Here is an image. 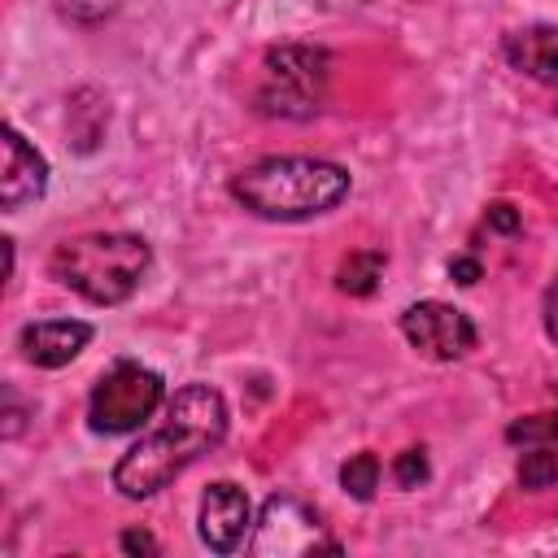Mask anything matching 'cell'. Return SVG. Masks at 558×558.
<instances>
[{
  "mask_svg": "<svg viewBox=\"0 0 558 558\" xmlns=\"http://www.w3.org/2000/svg\"><path fill=\"white\" fill-rule=\"evenodd\" d=\"M227 436V401L209 384H183L166 401V423L140 436L113 466V488L122 497H153L183 466L209 453Z\"/></svg>",
  "mask_w": 558,
  "mask_h": 558,
  "instance_id": "cell-1",
  "label": "cell"
},
{
  "mask_svg": "<svg viewBox=\"0 0 558 558\" xmlns=\"http://www.w3.org/2000/svg\"><path fill=\"white\" fill-rule=\"evenodd\" d=\"M231 196L270 222H301L349 196V170L323 157H262L231 179Z\"/></svg>",
  "mask_w": 558,
  "mask_h": 558,
  "instance_id": "cell-2",
  "label": "cell"
},
{
  "mask_svg": "<svg viewBox=\"0 0 558 558\" xmlns=\"http://www.w3.org/2000/svg\"><path fill=\"white\" fill-rule=\"evenodd\" d=\"M48 266L65 288H74L92 305H122L148 275L153 248L131 231H96L57 244Z\"/></svg>",
  "mask_w": 558,
  "mask_h": 558,
  "instance_id": "cell-3",
  "label": "cell"
},
{
  "mask_svg": "<svg viewBox=\"0 0 558 558\" xmlns=\"http://www.w3.org/2000/svg\"><path fill=\"white\" fill-rule=\"evenodd\" d=\"M331 61L323 48L310 44H279L262 61V87H257V109L279 113V118H310L323 100Z\"/></svg>",
  "mask_w": 558,
  "mask_h": 558,
  "instance_id": "cell-4",
  "label": "cell"
},
{
  "mask_svg": "<svg viewBox=\"0 0 558 558\" xmlns=\"http://www.w3.org/2000/svg\"><path fill=\"white\" fill-rule=\"evenodd\" d=\"M166 401V384L157 371L140 366V362H118L109 375H100V384L87 397V423L92 432L118 436V432H135L148 423V414Z\"/></svg>",
  "mask_w": 558,
  "mask_h": 558,
  "instance_id": "cell-5",
  "label": "cell"
},
{
  "mask_svg": "<svg viewBox=\"0 0 558 558\" xmlns=\"http://www.w3.org/2000/svg\"><path fill=\"white\" fill-rule=\"evenodd\" d=\"M336 554L340 541L327 536V523L318 519L314 506H305L292 493H275L262 506L257 532H253V554L257 558H301V554Z\"/></svg>",
  "mask_w": 558,
  "mask_h": 558,
  "instance_id": "cell-6",
  "label": "cell"
},
{
  "mask_svg": "<svg viewBox=\"0 0 558 558\" xmlns=\"http://www.w3.org/2000/svg\"><path fill=\"white\" fill-rule=\"evenodd\" d=\"M401 331L432 362H458L475 349V323L445 301H414L401 314Z\"/></svg>",
  "mask_w": 558,
  "mask_h": 558,
  "instance_id": "cell-7",
  "label": "cell"
},
{
  "mask_svg": "<svg viewBox=\"0 0 558 558\" xmlns=\"http://www.w3.org/2000/svg\"><path fill=\"white\" fill-rule=\"evenodd\" d=\"M248 527H253V506H248L244 488L231 480L209 484L201 497V541L214 554H231V549H240Z\"/></svg>",
  "mask_w": 558,
  "mask_h": 558,
  "instance_id": "cell-8",
  "label": "cell"
},
{
  "mask_svg": "<svg viewBox=\"0 0 558 558\" xmlns=\"http://www.w3.org/2000/svg\"><path fill=\"white\" fill-rule=\"evenodd\" d=\"M48 187V161L35 144L17 135V126H4V174H0V205L13 214L26 201L44 196Z\"/></svg>",
  "mask_w": 558,
  "mask_h": 558,
  "instance_id": "cell-9",
  "label": "cell"
},
{
  "mask_svg": "<svg viewBox=\"0 0 558 558\" xmlns=\"http://www.w3.org/2000/svg\"><path fill=\"white\" fill-rule=\"evenodd\" d=\"M92 340V327L87 323H74V318H52V323H31L22 331V353L26 362L44 366V371H57L65 362H74Z\"/></svg>",
  "mask_w": 558,
  "mask_h": 558,
  "instance_id": "cell-10",
  "label": "cell"
},
{
  "mask_svg": "<svg viewBox=\"0 0 558 558\" xmlns=\"http://www.w3.org/2000/svg\"><path fill=\"white\" fill-rule=\"evenodd\" d=\"M501 52L527 78L558 87V26H523L501 39Z\"/></svg>",
  "mask_w": 558,
  "mask_h": 558,
  "instance_id": "cell-11",
  "label": "cell"
},
{
  "mask_svg": "<svg viewBox=\"0 0 558 558\" xmlns=\"http://www.w3.org/2000/svg\"><path fill=\"white\" fill-rule=\"evenodd\" d=\"M384 279V253L379 248H362V253H349L336 270V288L349 292V296H371L375 283Z\"/></svg>",
  "mask_w": 558,
  "mask_h": 558,
  "instance_id": "cell-12",
  "label": "cell"
},
{
  "mask_svg": "<svg viewBox=\"0 0 558 558\" xmlns=\"http://www.w3.org/2000/svg\"><path fill=\"white\" fill-rule=\"evenodd\" d=\"M519 488H527V493H545V488H554L558 484V453L549 449V445H536V449H527L523 458H519Z\"/></svg>",
  "mask_w": 558,
  "mask_h": 558,
  "instance_id": "cell-13",
  "label": "cell"
},
{
  "mask_svg": "<svg viewBox=\"0 0 558 558\" xmlns=\"http://www.w3.org/2000/svg\"><path fill=\"white\" fill-rule=\"evenodd\" d=\"M340 484H344L349 497L371 501L375 488H379V458H375V453H353V458L340 466Z\"/></svg>",
  "mask_w": 558,
  "mask_h": 558,
  "instance_id": "cell-14",
  "label": "cell"
},
{
  "mask_svg": "<svg viewBox=\"0 0 558 558\" xmlns=\"http://www.w3.org/2000/svg\"><path fill=\"white\" fill-rule=\"evenodd\" d=\"M506 440H514V445H554V440H558V410L514 418V423L506 427Z\"/></svg>",
  "mask_w": 558,
  "mask_h": 558,
  "instance_id": "cell-15",
  "label": "cell"
},
{
  "mask_svg": "<svg viewBox=\"0 0 558 558\" xmlns=\"http://www.w3.org/2000/svg\"><path fill=\"white\" fill-rule=\"evenodd\" d=\"M392 480H397L401 488H418V484L427 480V453H423V449H405V453H397V462H392Z\"/></svg>",
  "mask_w": 558,
  "mask_h": 558,
  "instance_id": "cell-16",
  "label": "cell"
},
{
  "mask_svg": "<svg viewBox=\"0 0 558 558\" xmlns=\"http://www.w3.org/2000/svg\"><path fill=\"white\" fill-rule=\"evenodd\" d=\"M488 227H497V231H519V214H514V205H506V201H497V205H488Z\"/></svg>",
  "mask_w": 558,
  "mask_h": 558,
  "instance_id": "cell-17",
  "label": "cell"
},
{
  "mask_svg": "<svg viewBox=\"0 0 558 558\" xmlns=\"http://www.w3.org/2000/svg\"><path fill=\"white\" fill-rule=\"evenodd\" d=\"M541 314H545V336L558 344V279L545 288V305H541Z\"/></svg>",
  "mask_w": 558,
  "mask_h": 558,
  "instance_id": "cell-18",
  "label": "cell"
},
{
  "mask_svg": "<svg viewBox=\"0 0 558 558\" xmlns=\"http://www.w3.org/2000/svg\"><path fill=\"white\" fill-rule=\"evenodd\" d=\"M122 549H126V554H157V541H153L148 532L131 527V532H122Z\"/></svg>",
  "mask_w": 558,
  "mask_h": 558,
  "instance_id": "cell-19",
  "label": "cell"
},
{
  "mask_svg": "<svg viewBox=\"0 0 558 558\" xmlns=\"http://www.w3.org/2000/svg\"><path fill=\"white\" fill-rule=\"evenodd\" d=\"M449 279L475 283V279H480V262H475V257H453V262H449Z\"/></svg>",
  "mask_w": 558,
  "mask_h": 558,
  "instance_id": "cell-20",
  "label": "cell"
}]
</instances>
